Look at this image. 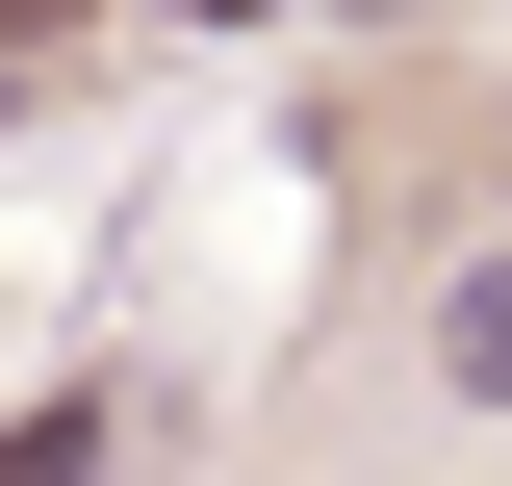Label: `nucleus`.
Returning a JSON list of instances; mask_svg holds the SVG:
<instances>
[{
  "mask_svg": "<svg viewBox=\"0 0 512 486\" xmlns=\"http://www.w3.org/2000/svg\"><path fill=\"white\" fill-rule=\"evenodd\" d=\"M436 384H461V410H512V256H487V282L436 307Z\"/></svg>",
  "mask_w": 512,
  "mask_h": 486,
  "instance_id": "nucleus-1",
  "label": "nucleus"
},
{
  "mask_svg": "<svg viewBox=\"0 0 512 486\" xmlns=\"http://www.w3.org/2000/svg\"><path fill=\"white\" fill-rule=\"evenodd\" d=\"M180 26H282V0H180Z\"/></svg>",
  "mask_w": 512,
  "mask_h": 486,
  "instance_id": "nucleus-2",
  "label": "nucleus"
},
{
  "mask_svg": "<svg viewBox=\"0 0 512 486\" xmlns=\"http://www.w3.org/2000/svg\"><path fill=\"white\" fill-rule=\"evenodd\" d=\"M333 26H410V0H333Z\"/></svg>",
  "mask_w": 512,
  "mask_h": 486,
  "instance_id": "nucleus-3",
  "label": "nucleus"
}]
</instances>
